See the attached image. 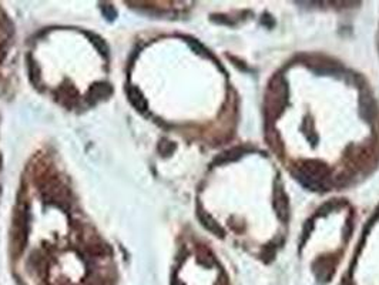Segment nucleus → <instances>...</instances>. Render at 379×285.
<instances>
[{"instance_id":"f257e3e1","label":"nucleus","mask_w":379,"mask_h":285,"mask_svg":"<svg viewBox=\"0 0 379 285\" xmlns=\"http://www.w3.org/2000/svg\"><path fill=\"white\" fill-rule=\"evenodd\" d=\"M274 206H275V209H277V214L278 217L285 221L288 218V200H286V194L283 190V187H277L275 190V201H274Z\"/></svg>"},{"instance_id":"f03ea898","label":"nucleus","mask_w":379,"mask_h":285,"mask_svg":"<svg viewBox=\"0 0 379 285\" xmlns=\"http://www.w3.org/2000/svg\"><path fill=\"white\" fill-rule=\"evenodd\" d=\"M127 95H129V98H130L132 104H133L134 107H137V110L144 112V110L147 109V101H146V98L141 95V93H140L135 87H129Z\"/></svg>"},{"instance_id":"7ed1b4c3","label":"nucleus","mask_w":379,"mask_h":285,"mask_svg":"<svg viewBox=\"0 0 379 285\" xmlns=\"http://www.w3.org/2000/svg\"><path fill=\"white\" fill-rule=\"evenodd\" d=\"M110 92H112V89L109 87V84H95L89 90V98L93 101H97V100L110 95Z\"/></svg>"},{"instance_id":"20e7f679","label":"nucleus","mask_w":379,"mask_h":285,"mask_svg":"<svg viewBox=\"0 0 379 285\" xmlns=\"http://www.w3.org/2000/svg\"><path fill=\"white\" fill-rule=\"evenodd\" d=\"M198 217H200V220H201V223H203V226L206 228H208L211 232H214L215 235H223V229L221 227L209 217L208 214H206V212H203V211H200L198 212Z\"/></svg>"}]
</instances>
